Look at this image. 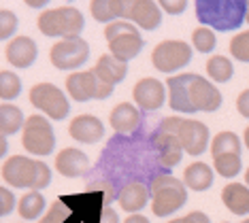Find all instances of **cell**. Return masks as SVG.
Masks as SVG:
<instances>
[{"label": "cell", "mask_w": 249, "mask_h": 223, "mask_svg": "<svg viewBox=\"0 0 249 223\" xmlns=\"http://www.w3.org/2000/svg\"><path fill=\"white\" fill-rule=\"evenodd\" d=\"M124 223H149V219H147L145 215L137 213V215H128L126 219H124Z\"/></svg>", "instance_id": "obj_40"}, {"label": "cell", "mask_w": 249, "mask_h": 223, "mask_svg": "<svg viewBox=\"0 0 249 223\" xmlns=\"http://www.w3.org/2000/svg\"><path fill=\"white\" fill-rule=\"evenodd\" d=\"M160 130L168 134H175L183 145V151L192 157H198L207 151L209 142H211V132L209 125L196 119H185V117H164L160 121Z\"/></svg>", "instance_id": "obj_7"}, {"label": "cell", "mask_w": 249, "mask_h": 223, "mask_svg": "<svg viewBox=\"0 0 249 223\" xmlns=\"http://www.w3.org/2000/svg\"><path fill=\"white\" fill-rule=\"evenodd\" d=\"M134 104L143 111H158L166 102V85L156 77H143L132 87Z\"/></svg>", "instance_id": "obj_15"}, {"label": "cell", "mask_w": 249, "mask_h": 223, "mask_svg": "<svg viewBox=\"0 0 249 223\" xmlns=\"http://www.w3.org/2000/svg\"><path fill=\"white\" fill-rule=\"evenodd\" d=\"M245 185H247V187H249V168H247V170H245Z\"/></svg>", "instance_id": "obj_45"}, {"label": "cell", "mask_w": 249, "mask_h": 223, "mask_svg": "<svg viewBox=\"0 0 249 223\" xmlns=\"http://www.w3.org/2000/svg\"><path fill=\"white\" fill-rule=\"evenodd\" d=\"M38 223H81V221H79V217L72 213L62 200H55L52 206L47 208V213L41 217Z\"/></svg>", "instance_id": "obj_30"}, {"label": "cell", "mask_w": 249, "mask_h": 223, "mask_svg": "<svg viewBox=\"0 0 249 223\" xmlns=\"http://www.w3.org/2000/svg\"><path fill=\"white\" fill-rule=\"evenodd\" d=\"M89 13L100 24H113L115 19H124L126 13V0H92Z\"/></svg>", "instance_id": "obj_25"}, {"label": "cell", "mask_w": 249, "mask_h": 223, "mask_svg": "<svg viewBox=\"0 0 249 223\" xmlns=\"http://www.w3.org/2000/svg\"><path fill=\"white\" fill-rule=\"evenodd\" d=\"M168 223H185V221H183V217H179V219H171Z\"/></svg>", "instance_id": "obj_44"}, {"label": "cell", "mask_w": 249, "mask_h": 223, "mask_svg": "<svg viewBox=\"0 0 249 223\" xmlns=\"http://www.w3.org/2000/svg\"><path fill=\"white\" fill-rule=\"evenodd\" d=\"M88 58H89V43L81 36L58 41L49 49V62H52V66L64 72L81 68L88 62Z\"/></svg>", "instance_id": "obj_13"}, {"label": "cell", "mask_w": 249, "mask_h": 223, "mask_svg": "<svg viewBox=\"0 0 249 223\" xmlns=\"http://www.w3.org/2000/svg\"><path fill=\"white\" fill-rule=\"evenodd\" d=\"M222 202L232 215H249V187L243 183H228L222 189Z\"/></svg>", "instance_id": "obj_22"}, {"label": "cell", "mask_w": 249, "mask_h": 223, "mask_svg": "<svg viewBox=\"0 0 249 223\" xmlns=\"http://www.w3.org/2000/svg\"><path fill=\"white\" fill-rule=\"evenodd\" d=\"M105 38L109 45V53L126 64L137 58L145 47L139 28L130 21H113V24L105 26Z\"/></svg>", "instance_id": "obj_8"}, {"label": "cell", "mask_w": 249, "mask_h": 223, "mask_svg": "<svg viewBox=\"0 0 249 223\" xmlns=\"http://www.w3.org/2000/svg\"><path fill=\"white\" fill-rule=\"evenodd\" d=\"M154 147L158 151V157H160L162 166L166 168H173L181 162V155H183V145L175 134H168L164 130H158L154 134Z\"/></svg>", "instance_id": "obj_21"}, {"label": "cell", "mask_w": 249, "mask_h": 223, "mask_svg": "<svg viewBox=\"0 0 249 223\" xmlns=\"http://www.w3.org/2000/svg\"><path fill=\"white\" fill-rule=\"evenodd\" d=\"M43 210H45V198L41 191H26L18 202V213L26 221L38 219L43 215Z\"/></svg>", "instance_id": "obj_29"}, {"label": "cell", "mask_w": 249, "mask_h": 223, "mask_svg": "<svg viewBox=\"0 0 249 223\" xmlns=\"http://www.w3.org/2000/svg\"><path fill=\"white\" fill-rule=\"evenodd\" d=\"M222 223H228V221H222Z\"/></svg>", "instance_id": "obj_48"}, {"label": "cell", "mask_w": 249, "mask_h": 223, "mask_svg": "<svg viewBox=\"0 0 249 223\" xmlns=\"http://www.w3.org/2000/svg\"><path fill=\"white\" fill-rule=\"evenodd\" d=\"M109 123L113 132L117 134H130L139 128L141 123V111L132 102H120L117 106L111 108L109 113Z\"/></svg>", "instance_id": "obj_20"}, {"label": "cell", "mask_w": 249, "mask_h": 223, "mask_svg": "<svg viewBox=\"0 0 249 223\" xmlns=\"http://www.w3.org/2000/svg\"><path fill=\"white\" fill-rule=\"evenodd\" d=\"M94 70L98 72V77L103 79L107 85L115 87L117 83H122L124 79H126L128 64L122 60H117V58H113L111 53H105V55H100L98 62L94 64Z\"/></svg>", "instance_id": "obj_23"}, {"label": "cell", "mask_w": 249, "mask_h": 223, "mask_svg": "<svg viewBox=\"0 0 249 223\" xmlns=\"http://www.w3.org/2000/svg\"><path fill=\"white\" fill-rule=\"evenodd\" d=\"M13 208H15V193L7 185L0 187V215L7 217L9 213H13Z\"/></svg>", "instance_id": "obj_36"}, {"label": "cell", "mask_w": 249, "mask_h": 223, "mask_svg": "<svg viewBox=\"0 0 249 223\" xmlns=\"http://www.w3.org/2000/svg\"><path fill=\"white\" fill-rule=\"evenodd\" d=\"M28 100H30V104L35 108L45 113V117L53 119V121H64V117H69V113H71L69 96L58 85L47 83V81L32 85Z\"/></svg>", "instance_id": "obj_10"}, {"label": "cell", "mask_w": 249, "mask_h": 223, "mask_svg": "<svg viewBox=\"0 0 249 223\" xmlns=\"http://www.w3.org/2000/svg\"><path fill=\"white\" fill-rule=\"evenodd\" d=\"M245 21H247V24H249V4H247V19H245Z\"/></svg>", "instance_id": "obj_46"}, {"label": "cell", "mask_w": 249, "mask_h": 223, "mask_svg": "<svg viewBox=\"0 0 249 223\" xmlns=\"http://www.w3.org/2000/svg\"><path fill=\"white\" fill-rule=\"evenodd\" d=\"M38 32L49 38H75L81 36L83 28H86V17L72 4H64V7H53L45 9L36 19Z\"/></svg>", "instance_id": "obj_4"}, {"label": "cell", "mask_w": 249, "mask_h": 223, "mask_svg": "<svg viewBox=\"0 0 249 223\" xmlns=\"http://www.w3.org/2000/svg\"><path fill=\"white\" fill-rule=\"evenodd\" d=\"M213 170L224 179H234L243 170V157L241 155H219L213 157Z\"/></svg>", "instance_id": "obj_32"}, {"label": "cell", "mask_w": 249, "mask_h": 223, "mask_svg": "<svg viewBox=\"0 0 249 223\" xmlns=\"http://www.w3.org/2000/svg\"><path fill=\"white\" fill-rule=\"evenodd\" d=\"M2 181L13 189L41 191L52 183V168L43 159L11 155L2 164Z\"/></svg>", "instance_id": "obj_3"}, {"label": "cell", "mask_w": 249, "mask_h": 223, "mask_svg": "<svg viewBox=\"0 0 249 223\" xmlns=\"http://www.w3.org/2000/svg\"><path fill=\"white\" fill-rule=\"evenodd\" d=\"M26 7H30V9H43L45 4H47V0H26Z\"/></svg>", "instance_id": "obj_41"}, {"label": "cell", "mask_w": 249, "mask_h": 223, "mask_svg": "<svg viewBox=\"0 0 249 223\" xmlns=\"http://www.w3.org/2000/svg\"><path fill=\"white\" fill-rule=\"evenodd\" d=\"M53 164H55V170L64 179H79V176H83L89 170V157L77 147H66L58 151Z\"/></svg>", "instance_id": "obj_17"}, {"label": "cell", "mask_w": 249, "mask_h": 223, "mask_svg": "<svg viewBox=\"0 0 249 223\" xmlns=\"http://www.w3.org/2000/svg\"><path fill=\"white\" fill-rule=\"evenodd\" d=\"M66 94L75 102H89V100H107L113 94V87L107 85L94 68L81 72H71L66 77Z\"/></svg>", "instance_id": "obj_11"}, {"label": "cell", "mask_w": 249, "mask_h": 223, "mask_svg": "<svg viewBox=\"0 0 249 223\" xmlns=\"http://www.w3.org/2000/svg\"><path fill=\"white\" fill-rule=\"evenodd\" d=\"M188 202V187L175 174H158L151 181V213L168 217Z\"/></svg>", "instance_id": "obj_6"}, {"label": "cell", "mask_w": 249, "mask_h": 223, "mask_svg": "<svg viewBox=\"0 0 249 223\" xmlns=\"http://www.w3.org/2000/svg\"><path fill=\"white\" fill-rule=\"evenodd\" d=\"M185 223H211V219H209L207 213H202V210H192V213H188L183 217Z\"/></svg>", "instance_id": "obj_39"}, {"label": "cell", "mask_w": 249, "mask_h": 223, "mask_svg": "<svg viewBox=\"0 0 249 223\" xmlns=\"http://www.w3.org/2000/svg\"><path fill=\"white\" fill-rule=\"evenodd\" d=\"M21 94V79L15 72L2 68L0 70V98L2 102H11Z\"/></svg>", "instance_id": "obj_31"}, {"label": "cell", "mask_w": 249, "mask_h": 223, "mask_svg": "<svg viewBox=\"0 0 249 223\" xmlns=\"http://www.w3.org/2000/svg\"><path fill=\"white\" fill-rule=\"evenodd\" d=\"M241 223H249V217H247V219H243V221H241Z\"/></svg>", "instance_id": "obj_47"}, {"label": "cell", "mask_w": 249, "mask_h": 223, "mask_svg": "<svg viewBox=\"0 0 249 223\" xmlns=\"http://www.w3.org/2000/svg\"><path fill=\"white\" fill-rule=\"evenodd\" d=\"M249 0H196L194 13L200 26L217 32L239 30L247 19Z\"/></svg>", "instance_id": "obj_2"}, {"label": "cell", "mask_w": 249, "mask_h": 223, "mask_svg": "<svg viewBox=\"0 0 249 223\" xmlns=\"http://www.w3.org/2000/svg\"><path fill=\"white\" fill-rule=\"evenodd\" d=\"M158 4H160V9L166 15H179L188 9V2H185V0H160Z\"/></svg>", "instance_id": "obj_37"}, {"label": "cell", "mask_w": 249, "mask_h": 223, "mask_svg": "<svg viewBox=\"0 0 249 223\" xmlns=\"http://www.w3.org/2000/svg\"><path fill=\"white\" fill-rule=\"evenodd\" d=\"M124 21H130L141 30H156L162 24V9L154 0H126Z\"/></svg>", "instance_id": "obj_14"}, {"label": "cell", "mask_w": 249, "mask_h": 223, "mask_svg": "<svg viewBox=\"0 0 249 223\" xmlns=\"http://www.w3.org/2000/svg\"><path fill=\"white\" fill-rule=\"evenodd\" d=\"M213 168L205 162H192L183 170V183L192 191H207L213 185Z\"/></svg>", "instance_id": "obj_24"}, {"label": "cell", "mask_w": 249, "mask_h": 223, "mask_svg": "<svg viewBox=\"0 0 249 223\" xmlns=\"http://www.w3.org/2000/svg\"><path fill=\"white\" fill-rule=\"evenodd\" d=\"M236 111H239L241 117L249 119V89H243L239 96H236Z\"/></svg>", "instance_id": "obj_38"}, {"label": "cell", "mask_w": 249, "mask_h": 223, "mask_svg": "<svg viewBox=\"0 0 249 223\" xmlns=\"http://www.w3.org/2000/svg\"><path fill=\"white\" fill-rule=\"evenodd\" d=\"M243 151V140L230 130L217 132L211 140V157L219 155H241Z\"/></svg>", "instance_id": "obj_27"}, {"label": "cell", "mask_w": 249, "mask_h": 223, "mask_svg": "<svg viewBox=\"0 0 249 223\" xmlns=\"http://www.w3.org/2000/svg\"><path fill=\"white\" fill-rule=\"evenodd\" d=\"M24 123L26 117L19 106H15L13 102H2L0 104V136L9 138V136L18 134L19 130H24Z\"/></svg>", "instance_id": "obj_26"}, {"label": "cell", "mask_w": 249, "mask_h": 223, "mask_svg": "<svg viewBox=\"0 0 249 223\" xmlns=\"http://www.w3.org/2000/svg\"><path fill=\"white\" fill-rule=\"evenodd\" d=\"M149 196H151V187L132 181L120 189V193H117V204H120V208L126 210V213L137 215L139 210H143L147 206Z\"/></svg>", "instance_id": "obj_19"}, {"label": "cell", "mask_w": 249, "mask_h": 223, "mask_svg": "<svg viewBox=\"0 0 249 223\" xmlns=\"http://www.w3.org/2000/svg\"><path fill=\"white\" fill-rule=\"evenodd\" d=\"M243 142H245V147L249 149V125L245 128V134H243Z\"/></svg>", "instance_id": "obj_43"}, {"label": "cell", "mask_w": 249, "mask_h": 223, "mask_svg": "<svg viewBox=\"0 0 249 223\" xmlns=\"http://www.w3.org/2000/svg\"><path fill=\"white\" fill-rule=\"evenodd\" d=\"M0 140H2V145H0V153H2V157H4L7 155V147L9 145H7V138H4V136H0Z\"/></svg>", "instance_id": "obj_42"}, {"label": "cell", "mask_w": 249, "mask_h": 223, "mask_svg": "<svg viewBox=\"0 0 249 223\" xmlns=\"http://www.w3.org/2000/svg\"><path fill=\"white\" fill-rule=\"evenodd\" d=\"M60 200L79 217L81 223H120L117 213L109 208L113 193L88 191L81 196H62Z\"/></svg>", "instance_id": "obj_5"}, {"label": "cell", "mask_w": 249, "mask_h": 223, "mask_svg": "<svg viewBox=\"0 0 249 223\" xmlns=\"http://www.w3.org/2000/svg\"><path fill=\"white\" fill-rule=\"evenodd\" d=\"M207 77L211 79L213 83H228L234 74V66H232V60L226 58V55H211L207 60Z\"/></svg>", "instance_id": "obj_28"}, {"label": "cell", "mask_w": 249, "mask_h": 223, "mask_svg": "<svg viewBox=\"0 0 249 223\" xmlns=\"http://www.w3.org/2000/svg\"><path fill=\"white\" fill-rule=\"evenodd\" d=\"M19 21H18V15L13 13V11L9 9H2L0 11V38L2 41H7V38H11L15 34V30H18ZM13 41V38H11Z\"/></svg>", "instance_id": "obj_35"}, {"label": "cell", "mask_w": 249, "mask_h": 223, "mask_svg": "<svg viewBox=\"0 0 249 223\" xmlns=\"http://www.w3.org/2000/svg\"><path fill=\"white\" fill-rule=\"evenodd\" d=\"M215 45H217V38H215V32L207 26H198L192 32V47L200 53H213Z\"/></svg>", "instance_id": "obj_33"}, {"label": "cell", "mask_w": 249, "mask_h": 223, "mask_svg": "<svg viewBox=\"0 0 249 223\" xmlns=\"http://www.w3.org/2000/svg\"><path fill=\"white\" fill-rule=\"evenodd\" d=\"M228 51L236 62L249 64V30H243L239 34H234L228 43Z\"/></svg>", "instance_id": "obj_34"}, {"label": "cell", "mask_w": 249, "mask_h": 223, "mask_svg": "<svg viewBox=\"0 0 249 223\" xmlns=\"http://www.w3.org/2000/svg\"><path fill=\"white\" fill-rule=\"evenodd\" d=\"M21 147L35 157H47L55 149L53 125L45 115H30L21 130Z\"/></svg>", "instance_id": "obj_9"}, {"label": "cell", "mask_w": 249, "mask_h": 223, "mask_svg": "<svg viewBox=\"0 0 249 223\" xmlns=\"http://www.w3.org/2000/svg\"><path fill=\"white\" fill-rule=\"evenodd\" d=\"M168 106L177 113H213L222 106V91L211 79L194 72H181L166 79Z\"/></svg>", "instance_id": "obj_1"}, {"label": "cell", "mask_w": 249, "mask_h": 223, "mask_svg": "<svg viewBox=\"0 0 249 223\" xmlns=\"http://www.w3.org/2000/svg\"><path fill=\"white\" fill-rule=\"evenodd\" d=\"M69 134L72 140L83 142V145H94L103 140L105 136V123L96 115H77L69 123Z\"/></svg>", "instance_id": "obj_18"}, {"label": "cell", "mask_w": 249, "mask_h": 223, "mask_svg": "<svg viewBox=\"0 0 249 223\" xmlns=\"http://www.w3.org/2000/svg\"><path fill=\"white\" fill-rule=\"evenodd\" d=\"M38 58V45L30 36H15L4 45V60L13 68H30Z\"/></svg>", "instance_id": "obj_16"}, {"label": "cell", "mask_w": 249, "mask_h": 223, "mask_svg": "<svg viewBox=\"0 0 249 223\" xmlns=\"http://www.w3.org/2000/svg\"><path fill=\"white\" fill-rule=\"evenodd\" d=\"M192 45L179 38L160 41L151 51V64L158 72H177L192 62Z\"/></svg>", "instance_id": "obj_12"}]
</instances>
